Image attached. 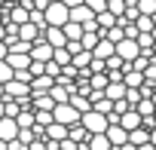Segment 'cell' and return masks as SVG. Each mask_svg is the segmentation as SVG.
<instances>
[{
	"mask_svg": "<svg viewBox=\"0 0 156 150\" xmlns=\"http://www.w3.org/2000/svg\"><path fill=\"white\" fill-rule=\"evenodd\" d=\"M113 150H138V144H135V141H126V144H119V147H113Z\"/></svg>",
	"mask_w": 156,
	"mask_h": 150,
	"instance_id": "cell-14",
	"label": "cell"
},
{
	"mask_svg": "<svg viewBox=\"0 0 156 150\" xmlns=\"http://www.w3.org/2000/svg\"><path fill=\"white\" fill-rule=\"evenodd\" d=\"M31 55H34V61H52V55H55V46H52L46 37H40V40L34 43Z\"/></svg>",
	"mask_w": 156,
	"mask_h": 150,
	"instance_id": "cell-4",
	"label": "cell"
},
{
	"mask_svg": "<svg viewBox=\"0 0 156 150\" xmlns=\"http://www.w3.org/2000/svg\"><path fill=\"white\" fill-rule=\"evenodd\" d=\"M64 3H67V6L73 9V6H80V3H86V0H64Z\"/></svg>",
	"mask_w": 156,
	"mask_h": 150,
	"instance_id": "cell-16",
	"label": "cell"
},
{
	"mask_svg": "<svg viewBox=\"0 0 156 150\" xmlns=\"http://www.w3.org/2000/svg\"><path fill=\"white\" fill-rule=\"evenodd\" d=\"M9 80H16V67L6 58H0V83H9Z\"/></svg>",
	"mask_w": 156,
	"mask_h": 150,
	"instance_id": "cell-10",
	"label": "cell"
},
{
	"mask_svg": "<svg viewBox=\"0 0 156 150\" xmlns=\"http://www.w3.org/2000/svg\"><path fill=\"white\" fill-rule=\"evenodd\" d=\"M6 61H9L16 70H25V67L34 64V55H31V52H16V49H12V52L6 55Z\"/></svg>",
	"mask_w": 156,
	"mask_h": 150,
	"instance_id": "cell-5",
	"label": "cell"
},
{
	"mask_svg": "<svg viewBox=\"0 0 156 150\" xmlns=\"http://www.w3.org/2000/svg\"><path fill=\"white\" fill-rule=\"evenodd\" d=\"M46 22L49 25H67L70 22V6L64 3V0H52L49 9H46Z\"/></svg>",
	"mask_w": 156,
	"mask_h": 150,
	"instance_id": "cell-2",
	"label": "cell"
},
{
	"mask_svg": "<svg viewBox=\"0 0 156 150\" xmlns=\"http://www.w3.org/2000/svg\"><path fill=\"white\" fill-rule=\"evenodd\" d=\"M31 86H34V92H49V89L55 86V77L46 70V73H40V77H34V83H31Z\"/></svg>",
	"mask_w": 156,
	"mask_h": 150,
	"instance_id": "cell-8",
	"label": "cell"
},
{
	"mask_svg": "<svg viewBox=\"0 0 156 150\" xmlns=\"http://www.w3.org/2000/svg\"><path fill=\"white\" fill-rule=\"evenodd\" d=\"M58 101L52 98V92H34V110H55Z\"/></svg>",
	"mask_w": 156,
	"mask_h": 150,
	"instance_id": "cell-6",
	"label": "cell"
},
{
	"mask_svg": "<svg viewBox=\"0 0 156 150\" xmlns=\"http://www.w3.org/2000/svg\"><path fill=\"white\" fill-rule=\"evenodd\" d=\"M52 58H55L58 64H70V61H73V52H70L67 46H55V55H52Z\"/></svg>",
	"mask_w": 156,
	"mask_h": 150,
	"instance_id": "cell-11",
	"label": "cell"
},
{
	"mask_svg": "<svg viewBox=\"0 0 156 150\" xmlns=\"http://www.w3.org/2000/svg\"><path fill=\"white\" fill-rule=\"evenodd\" d=\"M89 150H113L110 135H107V132H95V135L89 138Z\"/></svg>",
	"mask_w": 156,
	"mask_h": 150,
	"instance_id": "cell-7",
	"label": "cell"
},
{
	"mask_svg": "<svg viewBox=\"0 0 156 150\" xmlns=\"http://www.w3.org/2000/svg\"><path fill=\"white\" fill-rule=\"evenodd\" d=\"M83 126L95 135V132H107L110 129V113H101L98 107H92V110H86L83 113Z\"/></svg>",
	"mask_w": 156,
	"mask_h": 150,
	"instance_id": "cell-1",
	"label": "cell"
},
{
	"mask_svg": "<svg viewBox=\"0 0 156 150\" xmlns=\"http://www.w3.org/2000/svg\"><path fill=\"white\" fill-rule=\"evenodd\" d=\"M19 132H22V126L16 116H0V141H16Z\"/></svg>",
	"mask_w": 156,
	"mask_h": 150,
	"instance_id": "cell-3",
	"label": "cell"
},
{
	"mask_svg": "<svg viewBox=\"0 0 156 150\" xmlns=\"http://www.w3.org/2000/svg\"><path fill=\"white\" fill-rule=\"evenodd\" d=\"M16 3H22V0H3V6H16Z\"/></svg>",
	"mask_w": 156,
	"mask_h": 150,
	"instance_id": "cell-17",
	"label": "cell"
},
{
	"mask_svg": "<svg viewBox=\"0 0 156 150\" xmlns=\"http://www.w3.org/2000/svg\"><path fill=\"white\" fill-rule=\"evenodd\" d=\"M138 150H156V144H153V141H147V144H138Z\"/></svg>",
	"mask_w": 156,
	"mask_h": 150,
	"instance_id": "cell-15",
	"label": "cell"
},
{
	"mask_svg": "<svg viewBox=\"0 0 156 150\" xmlns=\"http://www.w3.org/2000/svg\"><path fill=\"white\" fill-rule=\"evenodd\" d=\"M86 3H89L95 12H104V9H110V0H86Z\"/></svg>",
	"mask_w": 156,
	"mask_h": 150,
	"instance_id": "cell-13",
	"label": "cell"
},
{
	"mask_svg": "<svg viewBox=\"0 0 156 150\" xmlns=\"http://www.w3.org/2000/svg\"><path fill=\"white\" fill-rule=\"evenodd\" d=\"M150 141H153V144H156V126H153V129H150Z\"/></svg>",
	"mask_w": 156,
	"mask_h": 150,
	"instance_id": "cell-18",
	"label": "cell"
},
{
	"mask_svg": "<svg viewBox=\"0 0 156 150\" xmlns=\"http://www.w3.org/2000/svg\"><path fill=\"white\" fill-rule=\"evenodd\" d=\"M138 6H141V12L156 16V0H138Z\"/></svg>",
	"mask_w": 156,
	"mask_h": 150,
	"instance_id": "cell-12",
	"label": "cell"
},
{
	"mask_svg": "<svg viewBox=\"0 0 156 150\" xmlns=\"http://www.w3.org/2000/svg\"><path fill=\"white\" fill-rule=\"evenodd\" d=\"M129 141H135V144H147V141H150V129H147V126L132 129V132H129Z\"/></svg>",
	"mask_w": 156,
	"mask_h": 150,
	"instance_id": "cell-9",
	"label": "cell"
}]
</instances>
